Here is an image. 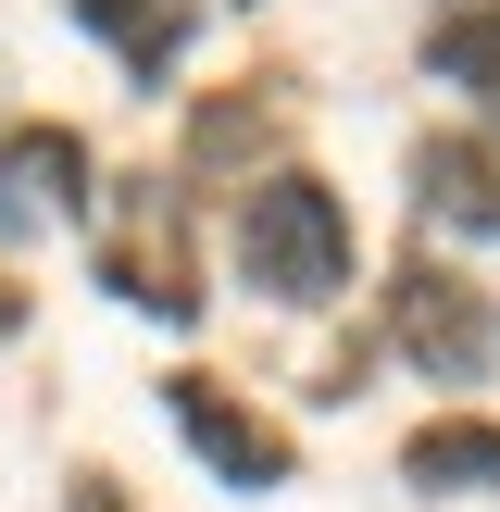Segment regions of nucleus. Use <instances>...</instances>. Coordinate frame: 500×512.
I'll list each match as a JSON object with an SVG mask.
<instances>
[{"mask_svg": "<svg viewBox=\"0 0 500 512\" xmlns=\"http://www.w3.org/2000/svg\"><path fill=\"white\" fill-rule=\"evenodd\" d=\"M413 475H425V488H500V425H475V413L425 425V438H413Z\"/></svg>", "mask_w": 500, "mask_h": 512, "instance_id": "0eeeda50", "label": "nucleus"}, {"mask_svg": "<svg viewBox=\"0 0 500 512\" xmlns=\"http://www.w3.org/2000/svg\"><path fill=\"white\" fill-rule=\"evenodd\" d=\"M163 400H175V425H188V450H200V463L225 475V488H288V438H275L263 413H238V400H225L213 375H175Z\"/></svg>", "mask_w": 500, "mask_h": 512, "instance_id": "7ed1b4c3", "label": "nucleus"}, {"mask_svg": "<svg viewBox=\"0 0 500 512\" xmlns=\"http://www.w3.org/2000/svg\"><path fill=\"white\" fill-rule=\"evenodd\" d=\"M425 213H438V225H463V238H488V225H500V150H425Z\"/></svg>", "mask_w": 500, "mask_h": 512, "instance_id": "39448f33", "label": "nucleus"}, {"mask_svg": "<svg viewBox=\"0 0 500 512\" xmlns=\"http://www.w3.org/2000/svg\"><path fill=\"white\" fill-rule=\"evenodd\" d=\"M75 512H113V488H75Z\"/></svg>", "mask_w": 500, "mask_h": 512, "instance_id": "6e6552de", "label": "nucleus"}, {"mask_svg": "<svg viewBox=\"0 0 500 512\" xmlns=\"http://www.w3.org/2000/svg\"><path fill=\"white\" fill-rule=\"evenodd\" d=\"M425 63H438L450 88L475 100V113H500V0H438V25H425Z\"/></svg>", "mask_w": 500, "mask_h": 512, "instance_id": "20e7f679", "label": "nucleus"}, {"mask_svg": "<svg viewBox=\"0 0 500 512\" xmlns=\"http://www.w3.org/2000/svg\"><path fill=\"white\" fill-rule=\"evenodd\" d=\"M75 13H88V25H100V38H113L138 75L188 50V0H75Z\"/></svg>", "mask_w": 500, "mask_h": 512, "instance_id": "423d86ee", "label": "nucleus"}, {"mask_svg": "<svg viewBox=\"0 0 500 512\" xmlns=\"http://www.w3.org/2000/svg\"><path fill=\"white\" fill-rule=\"evenodd\" d=\"M400 338H413V363L438 375V388H475V375L500 363V313L475 288H450V275H413V288H400Z\"/></svg>", "mask_w": 500, "mask_h": 512, "instance_id": "f03ea898", "label": "nucleus"}, {"mask_svg": "<svg viewBox=\"0 0 500 512\" xmlns=\"http://www.w3.org/2000/svg\"><path fill=\"white\" fill-rule=\"evenodd\" d=\"M238 263H250V288H275V300H338L350 288V213H338V188H313V175H250Z\"/></svg>", "mask_w": 500, "mask_h": 512, "instance_id": "f257e3e1", "label": "nucleus"}]
</instances>
